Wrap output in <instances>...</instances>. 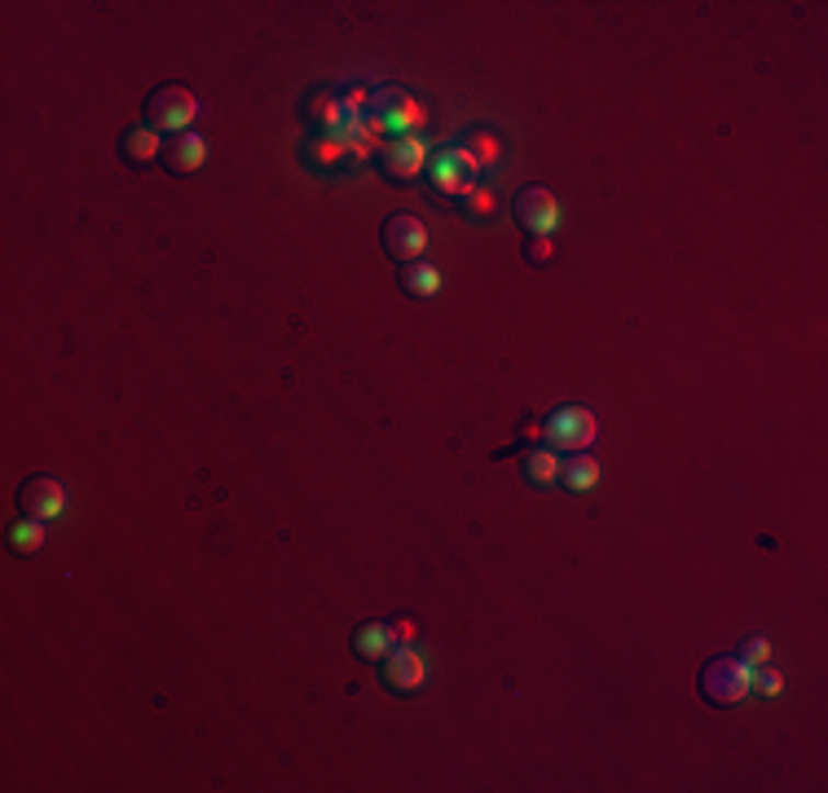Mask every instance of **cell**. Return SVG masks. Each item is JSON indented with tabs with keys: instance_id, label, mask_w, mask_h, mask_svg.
Wrapping results in <instances>:
<instances>
[{
	"instance_id": "7",
	"label": "cell",
	"mask_w": 828,
	"mask_h": 793,
	"mask_svg": "<svg viewBox=\"0 0 828 793\" xmlns=\"http://www.w3.org/2000/svg\"><path fill=\"white\" fill-rule=\"evenodd\" d=\"M371 124L375 128H384V133H410V128H419L423 124V106L406 93V89H379L375 98H371Z\"/></svg>"
},
{
	"instance_id": "13",
	"label": "cell",
	"mask_w": 828,
	"mask_h": 793,
	"mask_svg": "<svg viewBox=\"0 0 828 793\" xmlns=\"http://www.w3.org/2000/svg\"><path fill=\"white\" fill-rule=\"evenodd\" d=\"M163 155V141H159V133L155 128H128L124 137H120V159L128 163V168H146V163H155Z\"/></svg>"
},
{
	"instance_id": "12",
	"label": "cell",
	"mask_w": 828,
	"mask_h": 793,
	"mask_svg": "<svg viewBox=\"0 0 828 793\" xmlns=\"http://www.w3.org/2000/svg\"><path fill=\"white\" fill-rule=\"evenodd\" d=\"M163 168L172 172V177H190V172H199L203 168V159H207V141L199 137V133H177V137H168V146H163Z\"/></svg>"
},
{
	"instance_id": "10",
	"label": "cell",
	"mask_w": 828,
	"mask_h": 793,
	"mask_svg": "<svg viewBox=\"0 0 828 793\" xmlns=\"http://www.w3.org/2000/svg\"><path fill=\"white\" fill-rule=\"evenodd\" d=\"M379 670H384V683H388L393 692H401V696H415V692L423 688V657H419L410 644H397L393 657L379 661Z\"/></svg>"
},
{
	"instance_id": "22",
	"label": "cell",
	"mask_w": 828,
	"mask_h": 793,
	"mask_svg": "<svg viewBox=\"0 0 828 793\" xmlns=\"http://www.w3.org/2000/svg\"><path fill=\"white\" fill-rule=\"evenodd\" d=\"M749 688H758L762 696H780V670L758 666V670H753V679H749Z\"/></svg>"
},
{
	"instance_id": "19",
	"label": "cell",
	"mask_w": 828,
	"mask_h": 793,
	"mask_svg": "<svg viewBox=\"0 0 828 793\" xmlns=\"http://www.w3.org/2000/svg\"><path fill=\"white\" fill-rule=\"evenodd\" d=\"M467 146H476V150H467L472 163H498V137H494V133L472 128V133H467Z\"/></svg>"
},
{
	"instance_id": "2",
	"label": "cell",
	"mask_w": 828,
	"mask_h": 793,
	"mask_svg": "<svg viewBox=\"0 0 828 793\" xmlns=\"http://www.w3.org/2000/svg\"><path fill=\"white\" fill-rule=\"evenodd\" d=\"M749 679H753V670H749L736 653H718V657H710V661L701 666L696 688H701V696H705L714 710H727V705H736V701L749 696Z\"/></svg>"
},
{
	"instance_id": "8",
	"label": "cell",
	"mask_w": 828,
	"mask_h": 793,
	"mask_svg": "<svg viewBox=\"0 0 828 793\" xmlns=\"http://www.w3.org/2000/svg\"><path fill=\"white\" fill-rule=\"evenodd\" d=\"M19 511L32 520H54L67 511V485L54 476H27L19 485Z\"/></svg>"
},
{
	"instance_id": "17",
	"label": "cell",
	"mask_w": 828,
	"mask_h": 793,
	"mask_svg": "<svg viewBox=\"0 0 828 793\" xmlns=\"http://www.w3.org/2000/svg\"><path fill=\"white\" fill-rule=\"evenodd\" d=\"M41 547H45V520L23 516V520L10 529V552H14V556H36Z\"/></svg>"
},
{
	"instance_id": "16",
	"label": "cell",
	"mask_w": 828,
	"mask_h": 793,
	"mask_svg": "<svg viewBox=\"0 0 828 793\" xmlns=\"http://www.w3.org/2000/svg\"><path fill=\"white\" fill-rule=\"evenodd\" d=\"M596 480H600V463L587 458V454H578V458H569V463L560 467V485H565L569 494H591Z\"/></svg>"
},
{
	"instance_id": "4",
	"label": "cell",
	"mask_w": 828,
	"mask_h": 793,
	"mask_svg": "<svg viewBox=\"0 0 828 793\" xmlns=\"http://www.w3.org/2000/svg\"><path fill=\"white\" fill-rule=\"evenodd\" d=\"M596 415L587 410V406H560V410H551L546 419H542V437H546V445L551 450H574V454H582L591 441H596Z\"/></svg>"
},
{
	"instance_id": "23",
	"label": "cell",
	"mask_w": 828,
	"mask_h": 793,
	"mask_svg": "<svg viewBox=\"0 0 828 793\" xmlns=\"http://www.w3.org/2000/svg\"><path fill=\"white\" fill-rule=\"evenodd\" d=\"M551 260V242L546 238H529V264H546Z\"/></svg>"
},
{
	"instance_id": "5",
	"label": "cell",
	"mask_w": 828,
	"mask_h": 793,
	"mask_svg": "<svg viewBox=\"0 0 828 793\" xmlns=\"http://www.w3.org/2000/svg\"><path fill=\"white\" fill-rule=\"evenodd\" d=\"M511 216L529 238H551L556 225H560V203L546 185H524L515 194V203H511Z\"/></svg>"
},
{
	"instance_id": "11",
	"label": "cell",
	"mask_w": 828,
	"mask_h": 793,
	"mask_svg": "<svg viewBox=\"0 0 828 793\" xmlns=\"http://www.w3.org/2000/svg\"><path fill=\"white\" fill-rule=\"evenodd\" d=\"M397 644H401V639H397V626H393V622H366V626L353 631V657L366 661V666L388 661Z\"/></svg>"
},
{
	"instance_id": "21",
	"label": "cell",
	"mask_w": 828,
	"mask_h": 793,
	"mask_svg": "<svg viewBox=\"0 0 828 793\" xmlns=\"http://www.w3.org/2000/svg\"><path fill=\"white\" fill-rule=\"evenodd\" d=\"M736 657L749 666V670H758V666H767V657H771V644L762 639V635H749L740 648H736Z\"/></svg>"
},
{
	"instance_id": "1",
	"label": "cell",
	"mask_w": 828,
	"mask_h": 793,
	"mask_svg": "<svg viewBox=\"0 0 828 793\" xmlns=\"http://www.w3.org/2000/svg\"><path fill=\"white\" fill-rule=\"evenodd\" d=\"M194 115H199V102H194V93H190L185 84H159V89H150V98L141 102V124L155 128L159 137H163V133H168V137L190 133Z\"/></svg>"
},
{
	"instance_id": "18",
	"label": "cell",
	"mask_w": 828,
	"mask_h": 793,
	"mask_svg": "<svg viewBox=\"0 0 828 793\" xmlns=\"http://www.w3.org/2000/svg\"><path fill=\"white\" fill-rule=\"evenodd\" d=\"M344 150H349V146L331 141V137H314V141L305 146V163H309L314 172H336V168H344Z\"/></svg>"
},
{
	"instance_id": "6",
	"label": "cell",
	"mask_w": 828,
	"mask_h": 793,
	"mask_svg": "<svg viewBox=\"0 0 828 793\" xmlns=\"http://www.w3.org/2000/svg\"><path fill=\"white\" fill-rule=\"evenodd\" d=\"M379 242H384V251H388L397 264H410V260H423V251H428V229H423V220H419L415 212H393V216L384 220V229H379Z\"/></svg>"
},
{
	"instance_id": "24",
	"label": "cell",
	"mask_w": 828,
	"mask_h": 793,
	"mask_svg": "<svg viewBox=\"0 0 828 793\" xmlns=\"http://www.w3.org/2000/svg\"><path fill=\"white\" fill-rule=\"evenodd\" d=\"M393 626H397V639H401V644H410V635H415V631H410V622H393Z\"/></svg>"
},
{
	"instance_id": "20",
	"label": "cell",
	"mask_w": 828,
	"mask_h": 793,
	"mask_svg": "<svg viewBox=\"0 0 828 793\" xmlns=\"http://www.w3.org/2000/svg\"><path fill=\"white\" fill-rule=\"evenodd\" d=\"M458 207H463V216H467L472 225H480V220H489V216H494V194H489L485 185H476V190H472V194H467Z\"/></svg>"
},
{
	"instance_id": "3",
	"label": "cell",
	"mask_w": 828,
	"mask_h": 793,
	"mask_svg": "<svg viewBox=\"0 0 828 793\" xmlns=\"http://www.w3.org/2000/svg\"><path fill=\"white\" fill-rule=\"evenodd\" d=\"M428 185L441 203H463L476 190V163L467 159L463 146H441L428 159Z\"/></svg>"
},
{
	"instance_id": "15",
	"label": "cell",
	"mask_w": 828,
	"mask_h": 793,
	"mask_svg": "<svg viewBox=\"0 0 828 793\" xmlns=\"http://www.w3.org/2000/svg\"><path fill=\"white\" fill-rule=\"evenodd\" d=\"M401 292L410 301H432L441 292V270H436V264H428V260L401 264Z\"/></svg>"
},
{
	"instance_id": "9",
	"label": "cell",
	"mask_w": 828,
	"mask_h": 793,
	"mask_svg": "<svg viewBox=\"0 0 828 793\" xmlns=\"http://www.w3.org/2000/svg\"><path fill=\"white\" fill-rule=\"evenodd\" d=\"M428 168V146L423 141H415V137H401V141H393L384 155H379V172L388 177V181H415L419 172Z\"/></svg>"
},
{
	"instance_id": "14",
	"label": "cell",
	"mask_w": 828,
	"mask_h": 793,
	"mask_svg": "<svg viewBox=\"0 0 828 793\" xmlns=\"http://www.w3.org/2000/svg\"><path fill=\"white\" fill-rule=\"evenodd\" d=\"M560 458H556V450H529L524 458H520V472H524V480L533 485V489H556L560 485Z\"/></svg>"
}]
</instances>
